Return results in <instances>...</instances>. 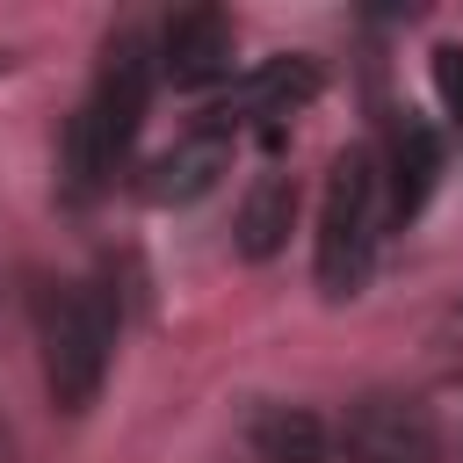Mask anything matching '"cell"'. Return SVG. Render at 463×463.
I'll use <instances>...</instances> for the list:
<instances>
[{"mask_svg":"<svg viewBox=\"0 0 463 463\" xmlns=\"http://www.w3.org/2000/svg\"><path fill=\"white\" fill-rule=\"evenodd\" d=\"M145 101H152V51H145V36H116L101 51V72H94L80 116H72V137H65L72 195H94L123 166V152L145 123Z\"/></svg>","mask_w":463,"mask_h":463,"instance_id":"obj_1","label":"cell"},{"mask_svg":"<svg viewBox=\"0 0 463 463\" xmlns=\"http://www.w3.org/2000/svg\"><path fill=\"white\" fill-rule=\"evenodd\" d=\"M36 340H43V383L58 412H87L109 376L116 311L87 282H43L36 289Z\"/></svg>","mask_w":463,"mask_h":463,"instance_id":"obj_2","label":"cell"},{"mask_svg":"<svg viewBox=\"0 0 463 463\" xmlns=\"http://www.w3.org/2000/svg\"><path fill=\"white\" fill-rule=\"evenodd\" d=\"M376 217H383V174L376 152L347 145L326 166V195H318V289L333 304L362 297L369 268H376Z\"/></svg>","mask_w":463,"mask_h":463,"instance_id":"obj_3","label":"cell"},{"mask_svg":"<svg viewBox=\"0 0 463 463\" xmlns=\"http://www.w3.org/2000/svg\"><path fill=\"white\" fill-rule=\"evenodd\" d=\"M340 449H347V463H434L441 456V427H434V412L420 398L376 391V398L347 405Z\"/></svg>","mask_w":463,"mask_h":463,"instance_id":"obj_4","label":"cell"},{"mask_svg":"<svg viewBox=\"0 0 463 463\" xmlns=\"http://www.w3.org/2000/svg\"><path fill=\"white\" fill-rule=\"evenodd\" d=\"M224 174H232V123L210 116V123L181 130V137L145 166V203H195V195H210Z\"/></svg>","mask_w":463,"mask_h":463,"instance_id":"obj_5","label":"cell"},{"mask_svg":"<svg viewBox=\"0 0 463 463\" xmlns=\"http://www.w3.org/2000/svg\"><path fill=\"white\" fill-rule=\"evenodd\" d=\"M159 72L174 87H217L232 72V22L217 7H181L159 29Z\"/></svg>","mask_w":463,"mask_h":463,"instance_id":"obj_6","label":"cell"},{"mask_svg":"<svg viewBox=\"0 0 463 463\" xmlns=\"http://www.w3.org/2000/svg\"><path fill=\"white\" fill-rule=\"evenodd\" d=\"M434 174H441V145H434V130H427L420 116H398V123H391V166H383V181H391V210L412 217V210L434 195Z\"/></svg>","mask_w":463,"mask_h":463,"instance_id":"obj_7","label":"cell"},{"mask_svg":"<svg viewBox=\"0 0 463 463\" xmlns=\"http://www.w3.org/2000/svg\"><path fill=\"white\" fill-rule=\"evenodd\" d=\"M289 224H297V181L289 174H260L246 188V203H239V253L246 260H275Z\"/></svg>","mask_w":463,"mask_h":463,"instance_id":"obj_8","label":"cell"},{"mask_svg":"<svg viewBox=\"0 0 463 463\" xmlns=\"http://www.w3.org/2000/svg\"><path fill=\"white\" fill-rule=\"evenodd\" d=\"M333 434L311 405H260L253 412V456L260 463H326Z\"/></svg>","mask_w":463,"mask_h":463,"instance_id":"obj_9","label":"cell"},{"mask_svg":"<svg viewBox=\"0 0 463 463\" xmlns=\"http://www.w3.org/2000/svg\"><path fill=\"white\" fill-rule=\"evenodd\" d=\"M311 94H318V65H311V58H275V65L253 80L246 109H253V116H268V130H282V116H297Z\"/></svg>","mask_w":463,"mask_h":463,"instance_id":"obj_10","label":"cell"},{"mask_svg":"<svg viewBox=\"0 0 463 463\" xmlns=\"http://www.w3.org/2000/svg\"><path fill=\"white\" fill-rule=\"evenodd\" d=\"M434 94H441L449 123L463 130V51H456V43H441V51H434Z\"/></svg>","mask_w":463,"mask_h":463,"instance_id":"obj_11","label":"cell"},{"mask_svg":"<svg viewBox=\"0 0 463 463\" xmlns=\"http://www.w3.org/2000/svg\"><path fill=\"white\" fill-rule=\"evenodd\" d=\"M0 463H7V427H0Z\"/></svg>","mask_w":463,"mask_h":463,"instance_id":"obj_12","label":"cell"}]
</instances>
